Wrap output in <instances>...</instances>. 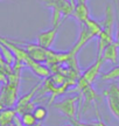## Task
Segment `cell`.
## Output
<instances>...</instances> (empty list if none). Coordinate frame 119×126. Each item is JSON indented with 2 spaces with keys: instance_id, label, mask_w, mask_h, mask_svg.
<instances>
[{
  "instance_id": "7",
  "label": "cell",
  "mask_w": 119,
  "mask_h": 126,
  "mask_svg": "<svg viewBox=\"0 0 119 126\" xmlns=\"http://www.w3.org/2000/svg\"><path fill=\"white\" fill-rule=\"evenodd\" d=\"M73 18L79 23L87 22L90 19V13H89V8H88L87 2H76L75 9L73 13Z\"/></svg>"
},
{
  "instance_id": "4",
  "label": "cell",
  "mask_w": 119,
  "mask_h": 126,
  "mask_svg": "<svg viewBox=\"0 0 119 126\" xmlns=\"http://www.w3.org/2000/svg\"><path fill=\"white\" fill-rule=\"evenodd\" d=\"M103 97L105 98L107 108L111 114L119 122V85L118 83H111L103 91Z\"/></svg>"
},
{
  "instance_id": "3",
  "label": "cell",
  "mask_w": 119,
  "mask_h": 126,
  "mask_svg": "<svg viewBox=\"0 0 119 126\" xmlns=\"http://www.w3.org/2000/svg\"><path fill=\"white\" fill-rule=\"evenodd\" d=\"M79 100H81V96L79 94L69 96V97H65V98L54 103L53 104V108L56 109L63 116H65L69 120L78 119V118H76V113L79 110L78 109V104L81 103Z\"/></svg>"
},
{
  "instance_id": "9",
  "label": "cell",
  "mask_w": 119,
  "mask_h": 126,
  "mask_svg": "<svg viewBox=\"0 0 119 126\" xmlns=\"http://www.w3.org/2000/svg\"><path fill=\"white\" fill-rule=\"evenodd\" d=\"M15 109H2L0 110V126H8L14 123V119L16 117Z\"/></svg>"
},
{
  "instance_id": "14",
  "label": "cell",
  "mask_w": 119,
  "mask_h": 126,
  "mask_svg": "<svg viewBox=\"0 0 119 126\" xmlns=\"http://www.w3.org/2000/svg\"><path fill=\"white\" fill-rule=\"evenodd\" d=\"M115 42L119 47V9L116 15V28H115Z\"/></svg>"
},
{
  "instance_id": "10",
  "label": "cell",
  "mask_w": 119,
  "mask_h": 126,
  "mask_svg": "<svg viewBox=\"0 0 119 126\" xmlns=\"http://www.w3.org/2000/svg\"><path fill=\"white\" fill-rule=\"evenodd\" d=\"M101 79L104 82H113L119 81V64L112 67L110 70H107L106 72L101 75Z\"/></svg>"
},
{
  "instance_id": "12",
  "label": "cell",
  "mask_w": 119,
  "mask_h": 126,
  "mask_svg": "<svg viewBox=\"0 0 119 126\" xmlns=\"http://www.w3.org/2000/svg\"><path fill=\"white\" fill-rule=\"evenodd\" d=\"M33 114L35 119L37 120V123H42L43 120H46V118L48 117V109L43 105H37L36 108L34 109Z\"/></svg>"
},
{
  "instance_id": "1",
  "label": "cell",
  "mask_w": 119,
  "mask_h": 126,
  "mask_svg": "<svg viewBox=\"0 0 119 126\" xmlns=\"http://www.w3.org/2000/svg\"><path fill=\"white\" fill-rule=\"evenodd\" d=\"M102 32V25L96 20L90 18L87 22L79 23V29H78V36L76 42L74 43L71 49L69 50L70 55L73 56H77L79 50L82 49L84 46L87 45L90 40L93 37H98V35Z\"/></svg>"
},
{
  "instance_id": "16",
  "label": "cell",
  "mask_w": 119,
  "mask_h": 126,
  "mask_svg": "<svg viewBox=\"0 0 119 126\" xmlns=\"http://www.w3.org/2000/svg\"><path fill=\"white\" fill-rule=\"evenodd\" d=\"M63 126H75L74 124H65V125H63Z\"/></svg>"
},
{
  "instance_id": "13",
  "label": "cell",
  "mask_w": 119,
  "mask_h": 126,
  "mask_svg": "<svg viewBox=\"0 0 119 126\" xmlns=\"http://www.w3.org/2000/svg\"><path fill=\"white\" fill-rule=\"evenodd\" d=\"M70 123L75 126H101V123L98 120L96 123H82L79 122V119H74V120H70Z\"/></svg>"
},
{
  "instance_id": "6",
  "label": "cell",
  "mask_w": 119,
  "mask_h": 126,
  "mask_svg": "<svg viewBox=\"0 0 119 126\" xmlns=\"http://www.w3.org/2000/svg\"><path fill=\"white\" fill-rule=\"evenodd\" d=\"M59 29L60 27H53L51 26V28H49V29L39 33L36 35V42L35 43L42 47V48H45V49H51V47H53L56 40Z\"/></svg>"
},
{
  "instance_id": "11",
  "label": "cell",
  "mask_w": 119,
  "mask_h": 126,
  "mask_svg": "<svg viewBox=\"0 0 119 126\" xmlns=\"http://www.w3.org/2000/svg\"><path fill=\"white\" fill-rule=\"evenodd\" d=\"M20 122L22 126H36L39 124L33 112H26L20 114Z\"/></svg>"
},
{
  "instance_id": "2",
  "label": "cell",
  "mask_w": 119,
  "mask_h": 126,
  "mask_svg": "<svg viewBox=\"0 0 119 126\" xmlns=\"http://www.w3.org/2000/svg\"><path fill=\"white\" fill-rule=\"evenodd\" d=\"M104 63L105 62L103 61L101 56H97L96 61L81 74V76H79V78L77 79V83H76V89H74V91L81 92L88 86H92L95 81L98 77H101V71Z\"/></svg>"
},
{
  "instance_id": "17",
  "label": "cell",
  "mask_w": 119,
  "mask_h": 126,
  "mask_svg": "<svg viewBox=\"0 0 119 126\" xmlns=\"http://www.w3.org/2000/svg\"><path fill=\"white\" fill-rule=\"evenodd\" d=\"M118 85H119V81H118Z\"/></svg>"
},
{
  "instance_id": "5",
  "label": "cell",
  "mask_w": 119,
  "mask_h": 126,
  "mask_svg": "<svg viewBox=\"0 0 119 126\" xmlns=\"http://www.w3.org/2000/svg\"><path fill=\"white\" fill-rule=\"evenodd\" d=\"M79 96H81V100H82V102L79 103L81 104V106H79L81 113H79V116H78V119L81 118V116H82L83 113H85L89 109L91 108L92 104H96L97 105L98 100L102 98L92 86H88L84 90H82L79 92Z\"/></svg>"
},
{
  "instance_id": "15",
  "label": "cell",
  "mask_w": 119,
  "mask_h": 126,
  "mask_svg": "<svg viewBox=\"0 0 119 126\" xmlns=\"http://www.w3.org/2000/svg\"><path fill=\"white\" fill-rule=\"evenodd\" d=\"M88 0H76V2H87Z\"/></svg>"
},
{
  "instance_id": "8",
  "label": "cell",
  "mask_w": 119,
  "mask_h": 126,
  "mask_svg": "<svg viewBox=\"0 0 119 126\" xmlns=\"http://www.w3.org/2000/svg\"><path fill=\"white\" fill-rule=\"evenodd\" d=\"M118 49H119V47L117 46V43L113 42V43L109 45L105 49H104V51H103L101 55V57L103 59L104 62H110V63H112V64H117L118 55H119Z\"/></svg>"
}]
</instances>
